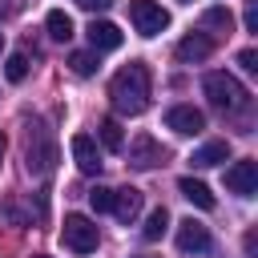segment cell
I'll use <instances>...</instances> for the list:
<instances>
[{"mask_svg": "<svg viewBox=\"0 0 258 258\" xmlns=\"http://www.w3.org/2000/svg\"><path fill=\"white\" fill-rule=\"evenodd\" d=\"M109 97H113V109L125 113V117H137L149 109V69L141 60H129L113 81H109Z\"/></svg>", "mask_w": 258, "mask_h": 258, "instance_id": "obj_1", "label": "cell"}, {"mask_svg": "<svg viewBox=\"0 0 258 258\" xmlns=\"http://www.w3.org/2000/svg\"><path fill=\"white\" fill-rule=\"evenodd\" d=\"M206 97H210V105L214 109H222V113H242L246 105H250V93L238 85V77H230V73H210L206 77Z\"/></svg>", "mask_w": 258, "mask_h": 258, "instance_id": "obj_2", "label": "cell"}, {"mask_svg": "<svg viewBox=\"0 0 258 258\" xmlns=\"http://www.w3.org/2000/svg\"><path fill=\"white\" fill-rule=\"evenodd\" d=\"M60 242H64L73 254H93V250H97V242H101V234H97V226H93L85 214H64Z\"/></svg>", "mask_w": 258, "mask_h": 258, "instance_id": "obj_3", "label": "cell"}, {"mask_svg": "<svg viewBox=\"0 0 258 258\" xmlns=\"http://www.w3.org/2000/svg\"><path fill=\"white\" fill-rule=\"evenodd\" d=\"M129 20L141 36H157V32L169 28V12L157 0H129Z\"/></svg>", "mask_w": 258, "mask_h": 258, "instance_id": "obj_4", "label": "cell"}, {"mask_svg": "<svg viewBox=\"0 0 258 258\" xmlns=\"http://www.w3.org/2000/svg\"><path fill=\"white\" fill-rule=\"evenodd\" d=\"M24 161H28V173H48L52 161H56V145L36 129H28V145H24Z\"/></svg>", "mask_w": 258, "mask_h": 258, "instance_id": "obj_5", "label": "cell"}, {"mask_svg": "<svg viewBox=\"0 0 258 258\" xmlns=\"http://www.w3.org/2000/svg\"><path fill=\"white\" fill-rule=\"evenodd\" d=\"M226 189L238 194V198H254V189H258V161H250V157L234 161L226 169Z\"/></svg>", "mask_w": 258, "mask_h": 258, "instance_id": "obj_6", "label": "cell"}, {"mask_svg": "<svg viewBox=\"0 0 258 258\" xmlns=\"http://www.w3.org/2000/svg\"><path fill=\"white\" fill-rule=\"evenodd\" d=\"M161 161H165V145L153 141L149 133H137V137L129 141V165H137V169H153V165H161Z\"/></svg>", "mask_w": 258, "mask_h": 258, "instance_id": "obj_7", "label": "cell"}, {"mask_svg": "<svg viewBox=\"0 0 258 258\" xmlns=\"http://www.w3.org/2000/svg\"><path fill=\"white\" fill-rule=\"evenodd\" d=\"M165 129H173V133H181V137H194V133L206 129V113L194 109V105H173V109L165 113Z\"/></svg>", "mask_w": 258, "mask_h": 258, "instance_id": "obj_8", "label": "cell"}, {"mask_svg": "<svg viewBox=\"0 0 258 258\" xmlns=\"http://www.w3.org/2000/svg\"><path fill=\"white\" fill-rule=\"evenodd\" d=\"M177 246H181L185 254H210V250H214V238H210V230H206L202 222L185 218V222H177Z\"/></svg>", "mask_w": 258, "mask_h": 258, "instance_id": "obj_9", "label": "cell"}, {"mask_svg": "<svg viewBox=\"0 0 258 258\" xmlns=\"http://www.w3.org/2000/svg\"><path fill=\"white\" fill-rule=\"evenodd\" d=\"M69 149H73V161H77L81 173H101V149H97V141L89 133H77L69 141Z\"/></svg>", "mask_w": 258, "mask_h": 258, "instance_id": "obj_10", "label": "cell"}, {"mask_svg": "<svg viewBox=\"0 0 258 258\" xmlns=\"http://www.w3.org/2000/svg\"><path fill=\"white\" fill-rule=\"evenodd\" d=\"M89 44H93V52H113V48H121V28L109 24V20H93L89 24Z\"/></svg>", "mask_w": 258, "mask_h": 258, "instance_id": "obj_11", "label": "cell"}, {"mask_svg": "<svg viewBox=\"0 0 258 258\" xmlns=\"http://www.w3.org/2000/svg\"><path fill=\"white\" fill-rule=\"evenodd\" d=\"M210 52H214V40L206 32H189V36L177 40V60H185V64L189 60H206Z\"/></svg>", "mask_w": 258, "mask_h": 258, "instance_id": "obj_12", "label": "cell"}, {"mask_svg": "<svg viewBox=\"0 0 258 258\" xmlns=\"http://www.w3.org/2000/svg\"><path fill=\"white\" fill-rule=\"evenodd\" d=\"M109 214H117L125 226L141 214V189H113V210Z\"/></svg>", "mask_w": 258, "mask_h": 258, "instance_id": "obj_13", "label": "cell"}, {"mask_svg": "<svg viewBox=\"0 0 258 258\" xmlns=\"http://www.w3.org/2000/svg\"><path fill=\"white\" fill-rule=\"evenodd\" d=\"M226 157H230V141H206L202 149H194L189 165H194V169H210V165H218V161H226Z\"/></svg>", "mask_w": 258, "mask_h": 258, "instance_id": "obj_14", "label": "cell"}, {"mask_svg": "<svg viewBox=\"0 0 258 258\" xmlns=\"http://www.w3.org/2000/svg\"><path fill=\"white\" fill-rule=\"evenodd\" d=\"M177 189H181V198L185 202H194L198 210H214L218 202H214V194H210V185L206 181H198V177H181L177 181Z\"/></svg>", "mask_w": 258, "mask_h": 258, "instance_id": "obj_15", "label": "cell"}, {"mask_svg": "<svg viewBox=\"0 0 258 258\" xmlns=\"http://www.w3.org/2000/svg\"><path fill=\"white\" fill-rule=\"evenodd\" d=\"M44 28H48L52 40H69V36H73V20H69V12H60V8H52V12L44 16Z\"/></svg>", "mask_w": 258, "mask_h": 258, "instance_id": "obj_16", "label": "cell"}, {"mask_svg": "<svg viewBox=\"0 0 258 258\" xmlns=\"http://www.w3.org/2000/svg\"><path fill=\"white\" fill-rule=\"evenodd\" d=\"M97 133H101V145H105L109 153H121V149H125V133H121V125H117L113 117H105Z\"/></svg>", "mask_w": 258, "mask_h": 258, "instance_id": "obj_17", "label": "cell"}, {"mask_svg": "<svg viewBox=\"0 0 258 258\" xmlns=\"http://www.w3.org/2000/svg\"><path fill=\"white\" fill-rule=\"evenodd\" d=\"M165 226H169V214H165V206H157V210L145 218V226H141V238H145V242H157V238L165 234Z\"/></svg>", "mask_w": 258, "mask_h": 258, "instance_id": "obj_18", "label": "cell"}, {"mask_svg": "<svg viewBox=\"0 0 258 258\" xmlns=\"http://www.w3.org/2000/svg\"><path fill=\"white\" fill-rule=\"evenodd\" d=\"M202 24H206V28H222V32H230V28H234V16H230V8L218 4V8H206Z\"/></svg>", "mask_w": 258, "mask_h": 258, "instance_id": "obj_19", "label": "cell"}, {"mask_svg": "<svg viewBox=\"0 0 258 258\" xmlns=\"http://www.w3.org/2000/svg\"><path fill=\"white\" fill-rule=\"evenodd\" d=\"M69 69H73L77 77H93V73H97V52H73V56H69Z\"/></svg>", "mask_w": 258, "mask_h": 258, "instance_id": "obj_20", "label": "cell"}, {"mask_svg": "<svg viewBox=\"0 0 258 258\" xmlns=\"http://www.w3.org/2000/svg\"><path fill=\"white\" fill-rule=\"evenodd\" d=\"M4 77H8L12 85H20V81L28 77V56H24V52H12L8 64H4Z\"/></svg>", "mask_w": 258, "mask_h": 258, "instance_id": "obj_21", "label": "cell"}, {"mask_svg": "<svg viewBox=\"0 0 258 258\" xmlns=\"http://www.w3.org/2000/svg\"><path fill=\"white\" fill-rule=\"evenodd\" d=\"M89 206H93L97 214H109V210H113V189H105V185H93V189H89Z\"/></svg>", "mask_w": 258, "mask_h": 258, "instance_id": "obj_22", "label": "cell"}, {"mask_svg": "<svg viewBox=\"0 0 258 258\" xmlns=\"http://www.w3.org/2000/svg\"><path fill=\"white\" fill-rule=\"evenodd\" d=\"M238 64H242L246 73H258V52H254V48H242V52H238Z\"/></svg>", "mask_w": 258, "mask_h": 258, "instance_id": "obj_23", "label": "cell"}, {"mask_svg": "<svg viewBox=\"0 0 258 258\" xmlns=\"http://www.w3.org/2000/svg\"><path fill=\"white\" fill-rule=\"evenodd\" d=\"M246 32H258V4L246 0Z\"/></svg>", "mask_w": 258, "mask_h": 258, "instance_id": "obj_24", "label": "cell"}, {"mask_svg": "<svg viewBox=\"0 0 258 258\" xmlns=\"http://www.w3.org/2000/svg\"><path fill=\"white\" fill-rule=\"evenodd\" d=\"M77 4H81V8H89V12H101V8H109L113 0H77Z\"/></svg>", "mask_w": 258, "mask_h": 258, "instance_id": "obj_25", "label": "cell"}, {"mask_svg": "<svg viewBox=\"0 0 258 258\" xmlns=\"http://www.w3.org/2000/svg\"><path fill=\"white\" fill-rule=\"evenodd\" d=\"M0 161H4V133H0Z\"/></svg>", "mask_w": 258, "mask_h": 258, "instance_id": "obj_26", "label": "cell"}, {"mask_svg": "<svg viewBox=\"0 0 258 258\" xmlns=\"http://www.w3.org/2000/svg\"><path fill=\"white\" fill-rule=\"evenodd\" d=\"M0 48H4V32H0Z\"/></svg>", "mask_w": 258, "mask_h": 258, "instance_id": "obj_27", "label": "cell"}, {"mask_svg": "<svg viewBox=\"0 0 258 258\" xmlns=\"http://www.w3.org/2000/svg\"><path fill=\"white\" fill-rule=\"evenodd\" d=\"M181 4H194V0H181Z\"/></svg>", "mask_w": 258, "mask_h": 258, "instance_id": "obj_28", "label": "cell"}, {"mask_svg": "<svg viewBox=\"0 0 258 258\" xmlns=\"http://www.w3.org/2000/svg\"><path fill=\"white\" fill-rule=\"evenodd\" d=\"M36 258H48V254H36Z\"/></svg>", "mask_w": 258, "mask_h": 258, "instance_id": "obj_29", "label": "cell"}]
</instances>
